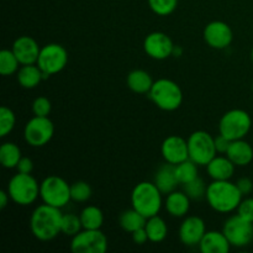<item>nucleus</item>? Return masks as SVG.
<instances>
[{"mask_svg":"<svg viewBox=\"0 0 253 253\" xmlns=\"http://www.w3.org/2000/svg\"><path fill=\"white\" fill-rule=\"evenodd\" d=\"M51 110V101L46 96H39L32 103V113L36 116H48Z\"/></svg>","mask_w":253,"mask_h":253,"instance_id":"nucleus-36","label":"nucleus"},{"mask_svg":"<svg viewBox=\"0 0 253 253\" xmlns=\"http://www.w3.org/2000/svg\"><path fill=\"white\" fill-rule=\"evenodd\" d=\"M251 59H252V62H253V47H252V51H251Z\"/></svg>","mask_w":253,"mask_h":253,"instance_id":"nucleus-44","label":"nucleus"},{"mask_svg":"<svg viewBox=\"0 0 253 253\" xmlns=\"http://www.w3.org/2000/svg\"><path fill=\"white\" fill-rule=\"evenodd\" d=\"M183 54V47L182 46H175L173 47V51H172V56L175 57V58H178V57H180Z\"/></svg>","mask_w":253,"mask_h":253,"instance_id":"nucleus-43","label":"nucleus"},{"mask_svg":"<svg viewBox=\"0 0 253 253\" xmlns=\"http://www.w3.org/2000/svg\"><path fill=\"white\" fill-rule=\"evenodd\" d=\"M21 157V150L16 143L5 142L0 147V163L4 168H7V169L16 168Z\"/></svg>","mask_w":253,"mask_h":253,"instance_id":"nucleus-28","label":"nucleus"},{"mask_svg":"<svg viewBox=\"0 0 253 253\" xmlns=\"http://www.w3.org/2000/svg\"><path fill=\"white\" fill-rule=\"evenodd\" d=\"M9 200L11 199H10L7 190L6 192H5V190H1V192H0V209H5L6 205L9 204Z\"/></svg>","mask_w":253,"mask_h":253,"instance_id":"nucleus-42","label":"nucleus"},{"mask_svg":"<svg viewBox=\"0 0 253 253\" xmlns=\"http://www.w3.org/2000/svg\"><path fill=\"white\" fill-rule=\"evenodd\" d=\"M205 167L212 180H230L234 175L236 166L227 156H215Z\"/></svg>","mask_w":253,"mask_h":253,"instance_id":"nucleus-19","label":"nucleus"},{"mask_svg":"<svg viewBox=\"0 0 253 253\" xmlns=\"http://www.w3.org/2000/svg\"><path fill=\"white\" fill-rule=\"evenodd\" d=\"M40 198L44 204L62 209L72 200L71 185L58 175H48L40 184Z\"/></svg>","mask_w":253,"mask_h":253,"instance_id":"nucleus-6","label":"nucleus"},{"mask_svg":"<svg viewBox=\"0 0 253 253\" xmlns=\"http://www.w3.org/2000/svg\"><path fill=\"white\" fill-rule=\"evenodd\" d=\"M81 216L83 229L86 230H99L104 224V214L101 209L94 205L85 207L79 214Z\"/></svg>","mask_w":253,"mask_h":253,"instance_id":"nucleus-27","label":"nucleus"},{"mask_svg":"<svg viewBox=\"0 0 253 253\" xmlns=\"http://www.w3.org/2000/svg\"><path fill=\"white\" fill-rule=\"evenodd\" d=\"M54 125L48 116H36L30 119L24 128V138L32 147H42L52 140Z\"/></svg>","mask_w":253,"mask_h":253,"instance_id":"nucleus-10","label":"nucleus"},{"mask_svg":"<svg viewBox=\"0 0 253 253\" xmlns=\"http://www.w3.org/2000/svg\"><path fill=\"white\" fill-rule=\"evenodd\" d=\"M83 230L81 216L76 214H63L62 217V234L66 236H76L78 232Z\"/></svg>","mask_w":253,"mask_h":253,"instance_id":"nucleus-32","label":"nucleus"},{"mask_svg":"<svg viewBox=\"0 0 253 253\" xmlns=\"http://www.w3.org/2000/svg\"><path fill=\"white\" fill-rule=\"evenodd\" d=\"M17 82L25 89H34L44 81L43 72L37 64H25L17 71Z\"/></svg>","mask_w":253,"mask_h":253,"instance_id":"nucleus-23","label":"nucleus"},{"mask_svg":"<svg viewBox=\"0 0 253 253\" xmlns=\"http://www.w3.org/2000/svg\"><path fill=\"white\" fill-rule=\"evenodd\" d=\"M16 124V116L14 111L7 106H1L0 108V136L5 137L9 135L15 127Z\"/></svg>","mask_w":253,"mask_h":253,"instance_id":"nucleus-33","label":"nucleus"},{"mask_svg":"<svg viewBox=\"0 0 253 253\" xmlns=\"http://www.w3.org/2000/svg\"><path fill=\"white\" fill-rule=\"evenodd\" d=\"M174 43L167 34L155 31L148 34L143 41V49L146 54L156 61H163L172 56Z\"/></svg>","mask_w":253,"mask_h":253,"instance_id":"nucleus-13","label":"nucleus"},{"mask_svg":"<svg viewBox=\"0 0 253 253\" xmlns=\"http://www.w3.org/2000/svg\"><path fill=\"white\" fill-rule=\"evenodd\" d=\"M175 174H177V178L180 184H185V183L199 177L198 175V165L188 158L184 162L175 165Z\"/></svg>","mask_w":253,"mask_h":253,"instance_id":"nucleus-30","label":"nucleus"},{"mask_svg":"<svg viewBox=\"0 0 253 253\" xmlns=\"http://www.w3.org/2000/svg\"><path fill=\"white\" fill-rule=\"evenodd\" d=\"M226 156L232 161V163L235 166H237V167H245V166H249L252 162L253 148L244 138H241V140H235L230 145Z\"/></svg>","mask_w":253,"mask_h":253,"instance_id":"nucleus-21","label":"nucleus"},{"mask_svg":"<svg viewBox=\"0 0 253 253\" xmlns=\"http://www.w3.org/2000/svg\"><path fill=\"white\" fill-rule=\"evenodd\" d=\"M68 63V52L62 44L48 43L41 47L37 66L43 72V78L48 79L53 74L59 73Z\"/></svg>","mask_w":253,"mask_h":253,"instance_id":"nucleus-9","label":"nucleus"},{"mask_svg":"<svg viewBox=\"0 0 253 253\" xmlns=\"http://www.w3.org/2000/svg\"><path fill=\"white\" fill-rule=\"evenodd\" d=\"M6 190L10 199L21 207L34 204L40 197V184L31 173L17 172L7 183Z\"/></svg>","mask_w":253,"mask_h":253,"instance_id":"nucleus-5","label":"nucleus"},{"mask_svg":"<svg viewBox=\"0 0 253 253\" xmlns=\"http://www.w3.org/2000/svg\"><path fill=\"white\" fill-rule=\"evenodd\" d=\"M187 142L189 160L197 163L198 166H207L216 156L215 137H212L207 131H194L188 137Z\"/></svg>","mask_w":253,"mask_h":253,"instance_id":"nucleus-8","label":"nucleus"},{"mask_svg":"<svg viewBox=\"0 0 253 253\" xmlns=\"http://www.w3.org/2000/svg\"><path fill=\"white\" fill-rule=\"evenodd\" d=\"M161 152L163 160L172 165H179L189 158L187 140L177 135L168 136L167 138H165L161 146Z\"/></svg>","mask_w":253,"mask_h":253,"instance_id":"nucleus-15","label":"nucleus"},{"mask_svg":"<svg viewBox=\"0 0 253 253\" xmlns=\"http://www.w3.org/2000/svg\"><path fill=\"white\" fill-rule=\"evenodd\" d=\"M237 214L244 219L253 222V198L242 199L237 208Z\"/></svg>","mask_w":253,"mask_h":253,"instance_id":"nucleus-37","label":"nucleus"},{"mask_svg":"<svg viewBox=\"0 0 253 253\" xmlns=\"http://www.w3.org/2000/svg\"><path fill=\"white\" fill-rule=\"evenodd\" d=\"M11 49L21 66L36 64L40 56V51H41L36 40L30 36H20L19 39L15 40Z\"/></svg>","mask_w":253,"mask_h":253,"instance_id":"nucleus-17","label":"nucleus"},{"mask_svg":"<svg viewBox=\"0 0 253 253\" xmlns=\"http://www.w3.org/2000/svg\"><path fill=\"white\" fill-rule=\"evenodd\" d=\"M231 245L222 231H207L199 244L202 253H227Z\"/></svg>","mask_w":253,"mask_h":253,"instance_id":"nucleus-20","label":"nucleus"},{"mask_svg":"<svg viewBox=\"0 0 253 253\" xmlns=\"http://www.w3.org/2000/svg\"><path fill=\"white\" fill-rule=\"evenodd\" d=\"M205 232H207V226L202 217L188 216L180 224L179 239L182 244L188 247L199 246Z\"/></svg>","mask_w":253,"mask_h":253,"instance_id":"nucleus-16","label":"nucleus"},{"mask_svg":"<svg viewBox=\"0 0 253 253\" xmlns=\"http://www.w3.org/2000/svg\"><path fill=\"white\" fill-rule=\"evenodd\" d=\"M20 62L16 58L12 49H2L0 52V73L1 76L7 77L17 73L19 71Z\"/></svg>","mask_w":253,"mask_h":253,"instance_id":"nucleus-29","label":"nucleus"},{"mask_svg":"<svg viewBox=\"0 0 253 253\" xmlns=\"http://www.w3.org/2000/svg\"><path fill=\"white\" fill-rule=\"evenodd\" d=\"M148 98L163 111H174L182 105L183 91L175 82L167 78H161L153 82Z\"/></svg>","mask_w":253,"mask_h":253,"instance_id":"nucleus-4","label":"nucleus"},{"mask_svg":"<svg viewBox=\"0 0 253 253\" xmlns=\"http://www.w3.org/2000/svg\"><path fill=\"white\" fill-rule=\"evenodd\" d=\"M252 119L247 111L242 109H232L221 116L219 123V132L230 141L241 140L250 132Z\"/></svg>","mask_w":253,"mask_h":253,"instance_id":"nucleus-7","label":"nucleus"},{"mask_svg":"<svg viewBox=\"0 0 253 253\" xmlns=\"http://www.w3.org/2000/svg\"><path fill=\"white\" fill-rule=\"evenodd\" d=\"M71 197L76 203H85L91 197L90 185L83 180H78L71 184Z\"/></svg>","mask_w":253,"mask_h":253,"instance_id":"nucleus-34","label":"nucleus"},{"mask_svg":"<svg viewBox=\"0 0 253 253\" xmlns=\"http://www.w3.org/2000/svg\"><path fill=\"white\" fill-rule=\"evenodd\" d=\"M132 240L136 245H143V244H146L147 241H150V240H148V235H147V232H146L145 227L133 231L132 232Z\"/></svg>","mask_w":253,"mask_h":253,"instance_id":"nucleus-41","label":"nucleus"},{"mask_svg":"<svg viewBox=\"0 0 253 253\" xmlns=\"http://www.w3.org/2000/svg\"><path fill=\"white\" fill-rule=\"evenodd\" d=\"M62 217L61 209L43 203L32 211L30 230L40 241H51L62 232Z\"/></svg>","mask_w":253,"mask_h":253,"instance_id":"nucleus-1","label":"nucleus"},{"mask_svg":"<svg viewBox=\"0 0 253 253\" xmlns=\"http://www.w3.org/2000/svg\"><path fill=\"white\" fill-rule=\"evenodd\" d=\"M242 193L236 183L230 180H212L207 189L208 204L212 210L221 214H227L237 210L242 200Z\"/></svg>","mask_w":253,"mask_h":253,"instance_id":"nucleus-2","label":"nucleus"},{"mask_svg":"<svg viewBox=\"0 0 253 253\" xmlns=\"http://www.w3.org/2000/svg\"><path fill=\"white\" fill-rule=\"evenodd\" d=\"M203 37L208 46L211 48L225 49L231 44L234 40V32L226 22L211 21L205 26Z\"/></svg>","mask_w":253,"mask_h":253,"instance_id":"nucleus-14","label":"nucleus"},{"mask_svg":"<svg viewBox=\"0 0 253 253\" xmlns=\"http://www.w3.org/2000/svg\"><path fill=\"white\" fill-rule=\"evenodd\" d=\"M71 250L74 253H105L108 250V237L100 229H83L72 237Z\"/></svg>","mask_w":253,"mask_h":253,"instance_id":"nucleus-12","label":"nucleus"},{"mask_svg":"<svg viewBox=\"0 0 253 253\" xmlns=\"http://www.w3.org/2000/svg\"><path fill=\"white\" fill-rule=\"evenodd\" d=\"M146 220H147V217H145L132 208V209H127L121 212L120 216H119V224L124 231L132 234L136 230L145 227Z\"/></svg>","mask_w":253,"mask_h":253,"instance_id":"nucleus-25","label":"nucleus"},{"mask_svg":"<svg viewBox=\"0 0 253 253\" xmlns=\"http://www.w3.org/2000/svg\"><path fill=\"white\" fill-rule=\"evenodd\" d=\"M153 183L157 185L158 189L162 194H169V193L177 190L178 184H180L175 174V165L166 162L161 166L155 174Z\"/></svg>","mask_w":253,"mask_h":253,"instance_id":"nucleus-18","label":"nucleus"},{"mask_svg":"<svg viewBox=\"0 0 253 253\" xmlns=\"http://www.w3.org/2000/svg\"><path fill=\"white\" fill-rule=\"evenodd\" d=\"M17 172L20 173H31L34 170V162L29 157H21L16 166Z\"/></svg>","mask_w":253,"mask_h":253,"instance_id":"nucleus-40","label":"nucleus"},{"mask_svg":"<svg viewBox=\"0 0 253 253\" xmlns=\"http://www.w3.org/2000/svg\"><path fill=\"white\" fill-rule=\"evenodd\" d=\"M236 185L240 189V192L242 193V195L250 194V193L253 190V182L247 177L240 178V179L236 182Z\"/></svg>","mask_w":253,"mask_h":253,"instance_id":"nucleus-39","label":"nucleus"},{"mask_svg":"<svg viewBox=\"0 0 253 253\" xmlns=\"http://www.w3.org/2000/svg\"><path fill=\"white\" fill-rule=\"evenodd\" d=\"M252 89H253V82H252Z\"/></svg>","mask_w":253,"mask_h":253,"instance_id":"nucleus-45","label":"nucleus"},{"mask_svg":"<svg viewBox=\"0 0 253 253\" xmlns=\"http://www.w3.org/2000/svg\"><path fill=\"white\" fill-rule=\"evenodd\" d=\"M222 232L232 247H246L253 241V222L239 214L232 215L225 221Z\"/></svg>","mask_w":253,"mask_h":253,"instance_id":"nucleus-11","label":"nucleus"},{"mask_svg":"<svg viewBox=\"0 0 253 253\" xmlns=\"http://www.w3.org/2000/svg\"><path fill=\"white\" fill-rule=\"evenodd\" d=\"M131 204L145 217L158 215L163 205L162 192L155 183L141 182L135 185L131 193Z\"/></svg>","mask_w":253,"mask_h":253,"instance_id":"nucleus-3","label":"nucleus"},{"mask_svg":"<svg viewBox=\"0 0 253 253\" xmlns=\"http://www.w3.org/2000/svg\"><path fill=\"white\" fill-rule=\"evenodd\" d=\"M153 82L155 81L152 79L151 74L143 69H135V71L130 72L126 78V84H127L128 89L137 94H148V91L152 88Z\"/></svg>","mask_w":253,"mask_h":253,"instance_id":"nucleus-24","label":"nucleus"},{"mask_svg":"<svg viewBox=\"0 0 253 253\" xmlns=\"http://www.w3.org/2000/svg\"><path fill=\"white\" fill-rule=\"evenodd\" d=\"M208 185L200 177L190 180V182L183 184V192L188 195L192 200H200L207 195Z\"/></svg>","mask_w":253,"mask_h":253,"instance_id":"nucleus-31","label":"nucleus"},{"mask_svg":"<svg viewBox=\"0 0 253 253\" xmlns=\"http://www.w3.org/2000/svg\"><path fill=\"white\" fill-rule=\"evenodd\" d=\"M190 198L184 192H174L167 194L165 208L168 214L173 217H184L190 209Z\"/></svg>","mask_w":253,"mask_h":253,"instance_id":"nucleus-22","label":"nucleus"},{"mask_svg":"<svg viewBox=\"0 0 253 253\" xmlns=\"http://www.w3.org/2000/svg\"><path fill=\"white\" fill-rule=\"evenodd\" d=\"M145 230L148 235V240L151 242H162L168 235V226L165 220L158 215L151 216L146 220Z\"/></svg>","mask_w":253,"mask_h":253,"instance_id":"nucleus-26","label":"nucleus"},{"mask_svg":"<svg viewBox=\"0 0 253 253\" xmlns=\"http://www.w3.org/2000/svg\"><path fill=\"white\" fill-rule=\"evenodd\" d=\"M232 141H230L229 138L225 137L224 135L219 133V135L215 137V148H216L217 153H225L226 155L227 150H229L230 145H231Z\"/></svg>","mask_w":253,"mask_h":253,"instance_id":"nucleus-38","label":"nucleus"},{"mask_svg":"<svg viewBox=\"0 0 253 253\" xmlns=\"http://www.w3.org/2000/svg\"><path fill=\"white\" fill-rule=\"evenodd\" d=\"M151 10L158 16H168L178 6V0H148Z\"/></svg>","mask_w":253,"mask_h":253,"instance_id":"nucleus-35","label":"nucleus"}]
</instances>
